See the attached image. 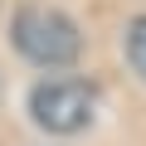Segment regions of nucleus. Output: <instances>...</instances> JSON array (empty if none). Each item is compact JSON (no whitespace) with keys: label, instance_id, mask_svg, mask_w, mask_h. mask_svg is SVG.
Masks as SVG:
<instances>
[{"label":"nucleus","instance_id":"f257e3e1","mask_svg":"<svg viewBox=\"0 0 146 146\" xmlns=\"http://www.w3.org/2000/svg\"><path fill=\"white\" fill-rule=\"evenodd\" d=\"M15 44H20L25 58L44 63V68H68L83 49L78 25L63 10H49V5H25L15 15Z\"/></svg>","mask_w":146,"mask_h":146},{"label":"nucleus","instance_id":"f03ea898","mask_svg":"<svg viewBox=\"0 0 146 146\" xmlns=\"http://www.w3.org/2000/svg\"><path fill=\"white\" fill-rule=\"evenodd\" d=\"M29 112H34V122H39L44 131L68 136V131H83V127L93 122L98 93H93L83 78H49V83H39V88L29 93Z\"/></svg>","mask_w":146,"mask_h":146},{"label":"nucleus","instance_id":"7ed1b4c3","mask_svg":"<svg viewBox=\"0 0 146 146\" xmlns=\"http://www.w3.org/2000/svg\"><path fill=\"white\" fill-rule=\"evenodd\" d=\"M127 58H131V68L146 78V15L131 25V34H127Z\"/></svg>","mask_w":146,"mask_h":146}]
</instances>
